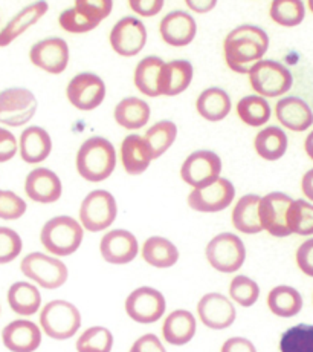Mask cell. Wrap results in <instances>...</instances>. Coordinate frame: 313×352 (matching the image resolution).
I'll list each match as a JSON object with an SVG mask.
<instances>
[{
    "instance_id": "cell-29",
    "label": "cell",
    "mask_w": 313,
    "mask_h": 352,
    "mask_svg": "<svg viewBox=\"0 0 313 352\" xmlns=\"http://www.w3.org/2000/svg\"><path fill=\"white\" fill-rule=\"evenodd\" d=\"M231 107H233V101H231L229 94L217 86L202 91L196 100L197 113L211 123H217V121L227 118Z\"/></svg>"
},
{
    "instance_id": "cell-5",
    "label": "cell",
    "mask_w": 313,
    "mask_h": 352,
    "mask_svg": "<svg viewBox=\"0 0 313 352\" xmlns=\"http://www.w3.org/2000/svg\"><path fill=\"white\" fill-rule=\"evenodd\" d=\"M40 328L54 340H69L81 328V313L67 300H51L40 313Z\"/></svg>"
},
{
    "instance_id": "cell-33",
    "label": "cell",
    "mask_w": 313,
    "mask_h": 352,
    "mask_svg": "<svg viewBox=\"0 0 313 352\" xmlns=\"http://www.w3.org/2000/svg\"><path fill=\"white\" fill-rule=\"evenodd\" d=\"M288 135L278 126L263 127L255 135L254 148L258 157L266 161H278L288 152Z\"/></svg>"
},
{
    "instance_id": "cell-20",
    "label": "cell",
    "mask_w": 313,
    "mask_h": 352,
    "mask_svg": "<svg viewBox=\"0 0 313 352\" xmlns=\"http://www.w3.org/2000/svg\"><path fill=\"white\" fill-rule=\"evenodd\" d=\"M25 193L38 204H54L63 195V184L56 172L46 167H37L25 179Z\"/></svg>"
},
{
    "instance_id": "cell-35",
    "label": "cell",
    "mask_w": 313,
    "mask_h": 352,
    "mask_svg": "<svg viewBox=\"0 0 313 352\" xmlns=\"http://www.w3.org/2000/svg\"><path fill=\"white\" fill-rule=\"evenodd\" d=\"M8 305L16 314L31 317L42 307V294L38 288L30 282H16L8 289Z\"/></svg>"
},
{
    "instance_id": "cell-50",
    "label": "cell",
    "mask_w": 313,
    "mask_h": 352,
    "mask_svg": "<svg viewBox=\"0 0 313 352\" xmlns=\"http://www.w3.org/2000/svg\"><path fill=\"white\" fill-rule=\"evenodd\" d=\"M128 352H167V349L158 336L144 334L132 344Z\"/></svg>"
},
{
    "instance_id": "cell-12",
    "label": "cell",
    "mask_w": 313,
    "mask_h": 352,
    "mask_svg": "<svg viewBox=\"0 0 313 352\" xmlns=\"http://www.w3.org/2000/svg\"><path fill=\"white\" fill-rule=\"evenodd\" d=\"M222 160L213 151H196L182 162L181 178L192 188L205 187L220 178Z\"/></svg>"
},
{
    "instance_id": "cell-19",
    "label": "cell",
    "mask_w": 313,
    "mask_h": 352,
    "mask_svg": "<svg viewBox=\"0 0 313 352\" xmlns=\"http://www.w3.org/2000/svg\"><path fill=\"white\" fill-rule=\"evenodd\" d=\"M159 34L164 42L173 48H183L193 42L197 36V23L187 11H170L162 17Z\"/></svg>"
},
{
    "instance_id": "cell-37",
    "label": "cell",
    "mask_w": 313,
    "mask_h": 352,
    "mask_svg": "<svg viewBox=\"0 0 313 352\" xmlns=\"http://www.w3.org/2000/svg\"><path fill=\"white\" fill-rule=\"evenodd\" d=\"M144 138L152 148L154 160H158L174 144L178 138V126L172 120H161L148 127Z\"/></svg>"
},
{
    "instance_id": "cell-40",
    "label": "cell",
    "mask_w": 313,
    "mask_h": 352,
    "mask_svg": "<svg viewBox=\"0 0 313 352\" xmlns=\"http://www.w3.org/2000/svg\"><path fill=\"white\" fill-rule=\"evenodd\" d=\"M280 352H313V324L299 323L286 329L280 338Z\"/></svg>"
},
{
    "instance_id": "cell-53",
    "label": "cell",
    "mask_w": 313,
    "mask_h": 352,
    "mask_svg": "<svg viewBox=\"0 0 313 352\" xmlns=\"http://www.w3.org/2000/svg\"><path fill=\"white\" fill-rule=\"evenodd\" d=\"M301 190L305 198L313 202V168L304 173L301 179Z\"/></svg>"
},
{
    "instance_id": "cell-10",
    "label": "cell",
    "mask_w": 313,
    "mask_h": 352,
    "mask_svg": "<svg viewBox=\"0 0 313 352\" xmlns=\"http://www.w3.org/2000/svg\"><path fill=\"white\" fill-rule=\"evenodd\" d=\"M107 87L104 80L93 72H80L66 87L67 101L75 109L91 112L103 104Z\"/></svg>"
},
{
    "instance_id": "cell-38",
    "label": "cell",
    "mask_w": 313,
    "mask_h": 352,
    "mask_svg": "<svg viewBox=\"0 0 313 352\" xmlns=\"http://www.w3.org/2000/svg\"><path fill=\"white\" fill-rule=\"evenodd\" d=\"M269 16L277 25L294 28L305 19V6L303 0H272Z\"/></svg>"
},
{
    "instance_id": "cell-2",
    "label": "cell",
    "mask_w": 313,
    "mask_h": 352,
    "mask_svg": "<svg viewBox=\"0 0 313 352\" xmlns=\"http://www.w3.org/2000/svg\"><path fill=\"white\" fill-rule=\"evenodd\" d=\"M78 175L87 182L108 179L117 167V151L104 137H91L80 146L75 158Z\"/></svg>"
},
{
    "instance_id": "cell-41",
    "label": "cell",
    "mask_w": 313,
    "mask_h": 352,
    "mask_svg": "<svg viewBox=\"0 0 313 352\" xmlns=\"http://www.w3.org/2000/svg\"><path fill=\"white\" fill-rule=\"evenodd\" d=\"M77 352H112L113 334L106 327H91L80 334L75 343Z\"/></svg>"
},
{
    "instance_id": "cell-27",
    "label": "cell",
    "mask_w": 313,
    "mask_h": 352,
    "mask_svg": "<svg viewBox=\"0 0 313 352\" xmlns=\"http://www.w3.org/2000/svg\"><path fill=\"white\" fill-rule=\"evenodd\" d=\"M197 320L187 309H176L167 316L162 324V337L172 346H183L194 338Z\"/></svg>"
},
{
    "instance_id": "cell-52",
    "label": "cell",
    "mask_w": 313,
    "mask_h": 352,
    "mask_svg": "<svg viewBox=\"0 0 313 352\" xmlns=\"http://www.w3.org/2000/svg\"><path fill=\"white\" fill-rule=\"evenodd\" d=\"M183 2L196 14H207L216 8L219 0H183Z\"/></svg>"
},
{
    "instance_id": "cell-30",
    "label": "cell",
    "mask_w": 313,
    "mask_h": 352,
    "mask_svg": "<svg viewBox=\"0 0 313 352\" xmlns=\"http://www.w3.org/2000/svg\"><path fill=\"white\" fill-rule=\"evenodd\" d=\"M152 109L146 100L139 97H126L115 106L113 118L117 124L127 131H139L148 123Z\"/></svg>"
},
{
    "instance_id": "cell-7",
    "label": "cell",
    "mask_w": 313,
    "mask_h": 352,
    "mask_svg": "<svg viewBox=\"0 0 313 352\" xmlns=\"http://www.w3.org/2000/svg\"><path fill=\"white\" fill-rule=\"evenodd\" d=\"M20 270L30 280L45 289L63 287L69 277V270L58 257L46 253H30L20 262Z\"/></svg>"
},
{
    "instance_id": "cell-16",
    "label": "cell",
    "mask_w": 313,
    "mask_h": 352,
    "mask_svg": "<svg viewBox=\"0 0 313 352\" xmlns=\"http://www.w3.org/2000/svg\"><path fill=\"white\" fill-rule=\"evenodd\" d=\"M292 201L294 199L283 192H270L262 196L260 221L263 232H268L274 238H288L292 234L288 226V212Z\"/></svg>"
},
{
    "instance_id": "cell-49",
    "label": "cell",
    "mask_w": 313,
    "mask_h": 352,
    "mask_svg": "<svg viewBox=\"0 0 313 352\" xmlns=\"http://www.w3.org/2000/svg\"><path fill=\"white\" fill-rule=\"evenodd\" d=\"M19 151V143L14 133L8 129L0 127V162H6L16 157Z\"/></svg>"
},
{
    "instance_id": "cell-23",
    "label": "cell",
    "mask_w": 313,
    "mask_h": 352,
    "mask_svg": "<svg viewBox=\"0 0 313 352\" xmlns=\"http://www.w3.org/2000/svg\"><path fill=\"white\" fill-rule=\"evenodd\" d=\"M121 164L124 170L132 175L138 176L144 173L154 160L152 148L144 138V135L132 133L122 140L121 143Z\"/></svg>"
},
{
    "instance_id": "cell-24",
    "label": "cell",
    "mask_w": 313,
    "mask_h": 352,
    "mask_svg": "<svg viewBox=\"0 0 313 352\" xmlns=\"http://www.w3.org/2000/svg\"><path fill=\"white\" fill-rule=\"evenodd\" d=\"M49 10L46 0H37L23 10H20L17 14L12 17L8 23H6L2 30H0V48H6L14 40H17L22 34L28 31L31 26L38 23L45 14Z\"/></svg>"
},
{
    "instance_id": "cell-51",
    "label": "cell",
    "mask_w": 313,
    "mask_h": 352,
    "mask_svg": "<svg viewBox=\"0 0 313 352\" xmlns=\"http://www.w3.org/2000/svg\"><path fill=\"white\" fill-rule=\"evenodd\" d=\"M220 352H257V348L248 338L231 337L222 344Z\"/></svg>"
},
{
    "instance_id": "cell-55",
    "label": "cell",
    "mask_w": 313,
    "mask_h": 352,
    "mask_svg": "<svg viewBox=\"0 0 313 352\" xmlns=\"http://www.w3.org/2000/svg\"><path fill=\"white\" fill-rule=\"evenodd\" d=\"M308 6H309V10L312 11V14H313V0H308Z\"/></svg>"
},
{
    "instance_id": "cell-28",
    "label": "cell",
    "mask_w": 313,
    "mask_h": 352,
    "mask_svg": "<svg viewBox=\"0 0 313 352\" xmlns=\"http://www.w3.org/2000/svg\"><path fill=\"white\" fill-rule=\"evenodd\" d=\"M260 201L262 196L249 193L235 202L231 214L233 226L243 234H257L263 232L260 221Z\"/></svg>"
},
{
    "instance_id": "cell-1",
    "label": "cell",
    "mask_w": 313,
    "mask_h": 352,
    "mask_svg": "<svg viewBox=\"0 0 313 352\" xmlns=\"http://www.w3.org/2000/svg\"><path fill=\"white\" fill-rule=\"evenodd\" d=\"M269 50L268 32L255 25H240L223 40V56L235 74H249L251 67L263 60Z\"/></svg>"
},
{
    "instance_id": "cell-39",
    "label": "cell",
    "mask_w": 313,
    "mask_h": 352,
    "mask_svg": "<svg viewBox=\"0 0 313 352\" xmlns=\"http://www.w3.org/2000/svg\"><path fill=\"white\" fill-rule=\"evenodd\" d=\"M288 226L292 234H313V204L305 199H294L288 212Z\"/></svg>"
},
{
    "instance_id": "cell-3",
    "label": "cell",
    "mask_w": 313,
    "mask_h": 352,
    "mask_svg": "<svg viewBox=\"0 0 313 352\" xmlns=\"http://www.w3.org/2000/svg\"><path fill=\"white\" fill-rule=\"evenodd\" d=\"M84 228L81 222L72 216L61 214L46 222L40 232V242L49 254L67 257L81 247Z\"/></svg>"
},
{
    "instance_id": "cell-54",
    "label": "cell",
    "mask_w": 313,
    "mask_h": 352,
    "mask_svg": "<svg viewBox=\"0 0 313 352\" xmlns=\"http://www.w3.org/2000/svg\"><path fill=\"white\" fill-rule=\"evenodd\" d=\"M304 151L308 153V157L313 161V131L308 135V138L304 141Z\"/></svg>"
},
{
    "instance_id": "cell-9",
    "label": "cell",
    "mask_w": 313,
    "mask_h": 352,
    "mask_svg": "<svg viewBox=\"0 0 313 352\" xmlns=\"http://www.w3.org/2000/svg\"><path fill=\"white\" fill-rule=\"evenodd\" d=\"M37 112V98L26 87H8L0 92V123L8 127H20L34 118Z\"/></svg>"
},
{
    "instance_id": "cell-17",
    "label": "cell",
    "mask_w": 313,
    "mask_h": 352,
    "mask_svg": "<svg viewBox=\"0 0 313 352\" xmlns=\"http://www.w3.org/2000/svg\"><path fill=\"white\" fill-rule=\"evenodd\" d=\"M197 317L207 328L222 331L234 324L237 311L229 297L220 293H208L197 303Z\"/></svg>"
},
{
    "instance_id": "cell-13",
    "label": "cell",
    "mask_w": 313,
    "mask_h": 352,
    "mask_svg": "<svg viewBox=\"0 0 313 352\" xmlns=\"http://www.w3.org/2000/svg\"><path fill=\"white\" fill-rule=\"evenodd\" d=\"M148 34L142 20L133 16H126L117 23L108 34L112 50L121 57H135L144 50Z\"/></svg>"
},
{
    "instance_id": "cell-11",
    "label": "cell",
    "mask_w": 313,
    "mask_h": 352,
    "mask_svg": "<svg viewBox=\"0 0 313 352\" xmlns=\"http://www.w3.org/2000/svg\"><path fill=\"white\" fill-rule=\"evenodd\" d=\"M167 309V300L159 289L139 287L133 289L126 299V313L141 324H150L162 319Z\"/></svg>"
},
{
    "instance_id": "cell-31",
    "label": "cell",
    "mask_w": 313,
    "mask_h": 352,
    "mask_svg": "<svg viewBox=\"0 0 313 352\" xmlns=\"http://www.w3.org/2000/svg\"><path fill=\"white\" fill-rule=\"evenodd\" d=\"M141 256L150 267L165 270L176 265L181 254L178 247L170 239L162 238V236H152L142 243Z\"/></svg>"
},
{
    "instance_id": "cell-8",
    "label": "cell",
    "mask_w": 313,
    "mask_h": 352,
    "mask_svg": "<svg viewBox=\"0 0 313 352\" xmlns=\"http://www.w3.org/2000/svg\"><path fill=\"white\" fill-rule=\"evenodd\" d=\"M118 216V204L115 196L100 188L93 190L80 206V222L86 232L100 233L111 227Z\"/></svg>"
},
{
    "instance_id": "cell-21",
    "label": "cell",
    "mask_w": 313,
    "mask_h": 352,
    "mask_svg": "<svg viewBox=\"0 0 313 352\" xmlns=\"http://www.w3.org/2000/svg\"><path fill=\"white\" fill-rule=\"evenodd\" d=\"M275 117L280 124L292 132H304L313 124V111L308 101L297 96H288L278 100Z\"/></svg>"
},
{
    "instance_id": "cell-42",
    "label": "cell",
    "mask_w": 313,
    "mask_h": 352,
    "mask_svg": "<svg viewBox=\"0 0 313 352\" xmlns=\"http://www.w3.org/2000/svg\"><path fill=\"white\" fill-rule=\"evenodd\" d=\"M229 297L243 308H251L260 297V287L248 276H235L229 283Z\"/></svg>"
},
{
    "instance_id": "cell-4",
    "label": "cell",
    "mask_w": 313,
    "mask_h": 352,
    "mask_svg": "<svg viewBox=\"0 0 313 352\" xmlns=\"http://www.w3.org/2000/svg\"><path fill=\"white\" fill-rule=\"evenodd\" d=\"M248 77L254 92L264 98L281 97L294 86L292 72L277 60H260L251 67Z\"/></svg>"
},
{
    "instance_id": "cell-44",
    "label": "cell",
    "mask_w": 313,
    "mask_h": 352,
    "mask_svg": "<svg viewBox=\"0 0 313 352\" xmlns=\"http://www.w3.org/2000/svg\"><path fill=\"white\" fill-rule=\"evenodd\" d=\"M22 248L23 242L17 232L8 227H0V265L17 259Z\"/></svg>"
},
{
    "instance_id": "cell-47",
    "label": "cell",
    "mask_w": 313,
    "mask_h": 352,
    "mask_svg": "<svg viewBox=\"0 0 313 352\" xmlns=\"http://www.w3.org/2000/svg\"><path fill=\"white\" fill-rule=\"evenodd\" d=\"M295 261L298 268L301 270V273L313 277V238L304 241L298 247L295 253Z\"/></svg>"
},
{
    "instance_id": "cell-14",
    "label": "cell",
    "mask_w": 313,
    "mask_h": 352,
    "mask_svg": "<svg viewBox=\"0 0 313 352\" xmlns=\"http://www.w3.org/2000/svg\"><path fill=\"white\" fill-rule=\"evenodd\" d=\"M235 198V187L227 178H220L211 184L193 188L188 195V206L199 213H217L227 210Z\"/></svg>"
},
{
    "instance_id": "cell-26",
    "label": "cell",
    "mask_w": 313,
    "mask_h": 352,
    "mask_svg": "<svg viewBox=\"0 0 313 352\" xmlns=\"http://www.w3.org/2000/svg\"><path fill=\"white\" fill-rule=\"evenodd\" d=\"M20 157L28 164H40L47 160L52 152V138L46 129L30 126L20 135L19 140Z\"/></svg>"
},
{
    "instance_id": "cell-45",
    "label": "cell",
    "mask_w": 313,
    "mask_h": 352,
    "mask_svg": "<svg viewBox=\"0 0 313 352\" xmlns=\"http://www.w3.org/2000/svg\"><path fill=\"white\" fill-rule=\"evenodd\" d=\"M26 202L23 198L11 190H0V219L17 221L26 213Z\"/></svg>"
},
{
    "instance_id": "cell-46",
    "label": "cell",
    "mask_w": 313,
    "mask_h": 352,
    "mask_svg": "<svg viewBox=\"0 0 313 352\" xmlns=\"http://www.w3.org/2000/svg\"><path fill=\"white\" fill-rule=\"evenodd\" d=\"M73 2L75 8L97 23L106 20L113 10V0H73Z\"/></svg>"
},
{
    "instance_id": "cell-32",
    "label": "cell",
    "mask_w": 313,
    "mask_h": 352,
    "mask_svg": "<svg viewBox=\"0 0 313 352\" xmlns=\"http://www.w3.org/2000/svg\"><path fill=\"white\" fill-rule=\"evenodd\" d=\"M165 62L158 56H148L136 65L133 74V83L141 94L146 97L154 98L161 97L159 85H161V72Z\"/></svg>"
},
{
    "instance_id": "cell-25",
    "label": "cell",
    "mask_w": 313,
    "mask_h": 352,
    "mask_svg": "<svg viewBox=\"0 0 313 352\" xmlns=\"http://www.w3.org/2000/svg\"><path fill=\"white\" fill-rule=\"evenodd\" d=\"M194 77V67L188 60L165 62L161 72V97H178L185 92Z\"/></svg>"
},
{
    "instance_id": "cell-6",
    "label": "cell",
    "mask_w": 313,
    "mask_h": 352,
    "mask_svg": "<svg viewBox=\"0 0 313 352\" xmlns=\"http://www.w3.org/2000/svg\"><path fill=\"white\" fill-rule=\"evenodd\" d=\"M205 257L211 267L219 273H235L246 261V247L234 233H219L208 242Z\"/></svg>"
},
{
    "instance_id": "cell-34",
    "label": "cell",
    "mask_w": 313,
    "mask_h": 352,
    "mask_svg": "<svg viewBox=\"0 0 313 352\" xmlns=\"http://www.w3.org/2000/svg\"><path fill=\"white\" fill-rule=\"evenodd\" d=\"M268 308L270 313L281 317V319H290L297 314L301 313L303 309V296L294 287L289 285H278L272 288L268 294Z\"/></svg>"
},
{
    "instance_id": "cell-22",
    "label": "cell",
    "mask_w": 313,
    "mask_h": 352,
    "mask_svg": "<svg viewBox=\"0 0 313 352\" xmlns=\"http://www.w3.org/2000/svg\"><path fill=\"white\" fill-rule=\"evenodd\" d=\"M2 342L11 352H34L42 343V329L31 320L19 319L2 329Z\"/></svg>"
},
{
    "instance_id": "cell-43",
    "label": "cell",
    "mask_w": 313,
    "mask_h": 352,
    "mask_svg": "<svg viewBox=\"0 0 313 352\" xmlns=\"http://www.w3.org/2000/svg\"><path fill=\"white\" fill-rule=\"evenodd\" d=\"M58 25L60 28L65 30L66 32L86 34V32L93 31L100 23L93 22V20L86 17L83 12H80L75 6H72V8L65 10L58 16Z\"/></svg>"
},
{
    "instance_id": "cell-48",
    "label": "cell",
    "mask_w": 313,
    "mask_h": 352,
    "mask_svg": "<svg viewBox=\"0 0 313 352\" xmlns=\"http://www.w3.org/2000/svg\"><path fill=\"white\" fill-rule=\"evenodd\" d=\"M130 10L139 17H154L164 8L165 0H127Z\"/></svg>"
},
{
    "instance_id": "cell-36",
    "label": "cell",
    "mask_w": 313,
    "mask_h": 352,
    "mask_svg": "<svg viewBox=\"0 0 313 352\" xmlns=\"http://www.w3.org/2000/svg\"><path fill=\"white\" fill-rule=\"evenodd\" d=\"M237 115L244 124L249 127H262L268 124L270 120L272 109L268 103V98L262 96H246L237 103Z\"/></svg>"
},
{
    "instance_id": "cell-18",
    "label": "cell",
    "mask_w": 313,
    "mask_h": 352,
    "mask_svg": "<svg viewBox=\"0 0 313 352\" xmlns=\"http://www.w3.org/2000/svg\"><path fill=\"white\" fill-rule=\"evenodd\" d=\"M100 253L112 265H126L136 259L139 253V243L132 232L115 228L101 238Z\"/></svg>"
},
{
    "instance_id": "cell-15",
    "label": "cell",
    "mask_w": 313,
    "mask_h": 352,
    "mask_svg": "<svg viewBox=\"0 0 313 352\" xmlns=\"http://www.w3.org/2000/svg\"><path fill=\"white\" fill-rule=\"evenodd\" d=\"M71 58L69 45L61 37H47L34 43L30 50L31 63L52 76H58L67 69Z\"/></svg>"
}]
</instances>
